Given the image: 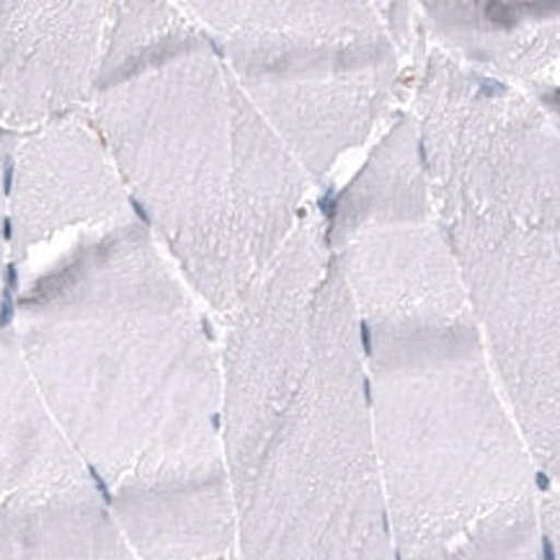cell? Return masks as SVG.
I'll use <instances>...</instances> for the list:
<instances>
[{
	"label": "cell",
	"mask_w": 560,
	"mask_h": 560,
	"mask_svg": "<svg viewBox=\"0 0 560 560\" xmlns=\"http://www.w3.org/2000/svg\"><path fill=\"white\" fill-rule=\"evenodd\" d=\"M13 326L135 556H235L220 347L148 228L83 235L19 294Z\"/></svg>",
	"instance_id": "cell-1"
},
{
	"label": "cell",
	"mask_w": 560,
	"mask_h": 560,
	"mask_svg": "<svg viewBox=\"0 0 560 560\" xmlns=\"http://www.w3.org/2000/svg\"><path fill=\"white\" fill-rule=\"evenodd\" d=\"M91 478L28 375L19 339L0 349V497Z\"/></svg>",
	"instance_id": "cell-11"
},
{
	"label": "cell",
	"mask_w": 560,
	"mask_h": 560,
	"mask_svg": "<svg viewBox=\"0 0 560 560\" xmlns=\"http://www.w3.org/2000/svg\"><path fill=\"white\" fill-rule=\"evenodd\" d=\"M0 119H3V102H0Z\"/></svg>",
	"instance_id": "cell-15"
},
{
	"label": "cell",
	"mask_w": 560,
	"mask_h": 560,
	"mask_svg": "<svg viewBox=\"0 0 560 560\" xmlns=\"http://www.w3.org/2000/svg\"><path fill=\"white\" fill-rule=\"evenodd\" d=\"M210 34L241 91L311 184L387 119L404 83V55L377 3H178Z\"/></svg>",
	"instance_id": "cell-6"
},
{
	"label": "cell",
	"mask_w": 560,
	"mask_h": 560,
	"mask_svg": "<svg viewBox=\"0 0 560 560\" xmlns=\"http://www.w3.org/2000/svg\"><path fill=\"white\" fill-rule=\"evenodd\" d=\"M109 3H0V102L9 129L26 132L85 114L102 68Z\"/></svg>",
	"instance_id": "cell-9"
},
{
	"label": "cell",
	"mask_w": 560,
	"mask_h": 560,
	"mask_svg": "<svg viewBox=\"0 0 560 560\" xmlns=\"http://www.w3.org/2000/svg\"><path fill=\"white\" fill-rule=\"evenodd\" d=\"M210 560H238L235 556H222V558H210Z\"/></svg>",
	"instance_id": "cell-14"
},
{
	"label": "cell",
	"mask_w": 560,
	"mask_h": 560,
	"mask_svg": "<svg viewBox=\"0 0 560 560\" xmlns=\"http://www.w3.org/2000/svg\"><path fill=\"white\" fill-rule=\"evenodd\" d=\"M323 235L362 334L472 318L429 197L411 109L393 114L368 161L336 194Z\"/></svg>",
	"instance_id": "cell-7"
},
{
	"label": "cell",
	"mask_w": 560,
	"mask_h": 560,
	"mask_svg": "<svg viewBox=\"0 0 560 560\" xmlns=\"http://www.w3.org/2000/svg\"><path fill=\"white\" fill-rule=\"evenodd\" d=\"M393 560H558V488L476 320L362 334Z\"/></svg>",
	"instance_id": "cell-5"
},
{
	"label": "cell",
	"mask_w": 560,
	"mask_h": 560,
	"mask_svg": "<svg viewBox=\"0 0 560 560\" xmlns=\"http://www.w3.org/2000/svg\"><path fill=\"white\" fill-rule=\"evenodd\" d=\"M16 129L0 127V294L5 292L9 279V171L13 148H16Z\"/></svg>",
	"instance_id": "cell-12"
},
{
	"label": "cell",
	"mask_w": 560,
	"mask_h": 560,
	"mask_svg": "<svg viewBox=\"0 0 560 560\" xmlns=\"http://www.w3.org/2000/svg\"><path fill=\"white\" fill-rule=\"evenodd\" d=\"M135 220L127 189L85 114L19 132L9 171V261L83 228L85 235Z\"/></svg>",
	"instance_id": "cell-8"
},
{
	"label": "cell",
	"mask_w": 560,
	"mask_h": 560,
	"mask_svg": "<svg viewBox=\"0 0 560 560\" xmlns=\"http://www.w3.org/2000/svg\"><path fill=\"white\" fill-rule=\"evenodd\" d=\"M16 343V326H13V311H5V305L0 303V349Z\"/></svg>",
	"instance_id": "cell-13"
},
{
	"label": "cell",
	"mask_w": 560,
	"mask_h": 560,
	"mask_svg": "<svg viewBox=\"0 0 560 560\" xmlns=\"http://www.w3.org/2000/svg\"><path fill=\"white\" fill-rule=\"evenodd\" d=\"M419 24L429 45L452 60L499 78L535 102L558 89V26L556 5L499 3H419Z\"/></svg>",
	"instance_id": "cell-10"
},
{
	"label": "cell",
	"mask_w": 560,
	"mask_h": 560,
	"mask_svg": "<svg viewBox=\"0 0 560 560\" xmlns=\"http://www.w3.org/2000/svg\"><path fill=\"white\" fill-rule=\"evenodd\" d=\"M220 343L238 560H393L354 303L305 214Z\"/></svg>",
	"instance_id": "cell-2"
},
{
	"label": "cell",
	"mask_w": 560,
	"mask_h": 560,
	"mask_svg": "<svg viewBox=\"0 0 560 560\" xmlns=\"http://www.w3.org/2000/svg\"><path fill=\"white\" fill-rule=\"evenodd\" d=\"M429 197L506 408L558 486V121L499 78L413 47Z\"/></svg>",
	"instance_id": "cell-4"
},
{
	"label": "cell",
	"mask_w": 560,
	"mask_h": 560,
	"mask_svg": "<svg viewBox=\"0 0 560 560\" xmlns=\"http://www.w3.org/2000/svg\"><path fill=\"white\" fill-rule=\"evenodd\" d=\"M129 205L184 284L225 318L311 207V178L178 3H109L85 109Z\"/></svg>",
	"instance_id": "cell-3"
}]
</instances>
